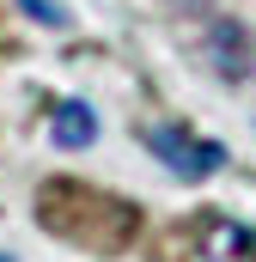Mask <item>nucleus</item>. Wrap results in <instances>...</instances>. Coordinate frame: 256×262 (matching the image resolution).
<instances>
[{
    "instance_id": "obj_1",
    "label": "nucleus",
    "mask_w": 256,
    "mask_h": 262,
    "mask_svg": "<svg viewBox=\"0 0 256 262\" xmlns=\"http://www.w3.org/2000/svg\"><path fill=\"white\" fill-rule=\"evenodd\" d=\"M37 220L55 238L86 244V250H122L128 238H134V226H140V213L128 201L104 195V189H86L73 177H55V183L37 189Z\"/></svg>"
},
{
    "instance_id": "obj_2",
    "label": "nucleus",
    "mask_w": 256,
    "mask_h": 262,
    "mask_svg": "<svg viewBox=\"0 0 256 262\" xmlns=\"http://www.w3.org/2000/svg\"><path fill=\"white\" fill-rule=\"evenodd\" d=\"M146 146L165 159V171L171 177H214L220 165H226V146H214V140H195L183 128H146Z\"/></svg>"
},
{
    "instance_id": "obj_3",
    "label": "nucleus",
    "mask_w": 256,
    "mask_h": 262,
    "mask_svg": "<svg viewBox=\"0 0 256 262\" xmlns=\"http://www.w3.org/2000/svg\"><path fill=\"white\" fill-rule=\"evenodd\" d=\"M201 262H256V226L207 213L201 220Z\"/></svg>"
},
{
    "instance_id": "obj_4",
    "label": "nucleus",
    "mask_w": 256,
    "mask_h": 262,
    "mask_svg": "<svg viewBox=\"0 0 256 262\" xmlns=\"http://www.w3.org/2000/svg\"><path fill=\"white\" fill-rule=\"evenodd\" d=\"M207 61L220 79H250V37H244V25L238 18H214L207 25Z\"/></svg>"
},
{
    "instance_id": "obj_5",
    "label": "nucleus",
    "mask_w": 256,
    "mask_h": 262,
    "mask_svg": "<svg viewBox=\"0 0 256 262\" xmlns=\"http://www.w3.org/2000/svg\"><path fill=\"white\" fill-rule=\"evenodd\" d=\"M49 134H55V146H92L98 140V116H92V104H79V98H67L55 104V116H49Z\"/></svg>"
},
{
    "instance_id": "obj_6",
    "label": "nucleus",
    "mask_w": 256,
    "mask_h": 262,
    "mask_svg": "<svg viewBox=\"0 0 256 262\" xmlns=\"http://www.w3.org/2000/svg\"><path fill=\"white\" fill-rule=\"evenodd\" d=\"M25 12H31V18H43V25H67V12L55 6V0H25Z\"/></svg>"
},
{
    "instance_id": "obj_7",
    "label": "nucleus",
    "mask_w": 256,
    "mask_h": 262,
    "mask_svg": "<svg viewBox=\"0 0 256 262\" xmlns=\"http://www.w3.org/2000/svg\"><path fill=\"white\" fill-rule=\"evenodd\" d=\"M214 0H171V12H207Z\"/></svg>"
}]
</instances>
